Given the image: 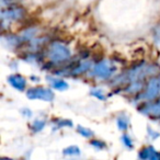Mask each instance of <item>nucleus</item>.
<instances>
[{
    "label": "nucleus",
    "mask_w": 160,
    "mask_h": 160,
    "mask_svg": "<svg viewBox=\"0 0 160 160\" xmlns=\"http://www.w3.org/2000/svg\"><path fill=\"white\" fill-rule=\"evenodd\" d=\"M70 51L62 43H54L48 49V57L53 62H62L70 57Z\"/></svg>",
    "instance_id": "1"
},
{
    "label": "nucleus",
    "mask_w": 160,
    "mask_h": 160,
    "mask_svg": "<svg viewBox=\"0 0 160 160\" xmlns=\"http://www.w3.org/2000/svg\"><path fill=\"white\" fill-rule=\"evenodd\" d=\"M27 97L30 100H42L52 101L54 99V93L49 89L42 87L31 88L27 91Z\"/></svg>",
    "instance_id": "2"
},
{
    "label": "nucleus",
    "mask_w": 160,
    "mask_h": 160,
    "mask_svg": "<svg viewBox=\"0 0 160 160\" xmlns=\"http://www.w3.org/2000/svg\"><path fill=\"white\" fill-rule=\"evenodd\" d=\"M114 71H115V66L110 60H102V62H98L93 68L94 76L102 78V79L111 77Z\"/></svg>",
    "instance_id": "3"
},
{
    "label": "nucleus",
    "mask_w": 160,
    "mask_h": 160,
    "mask_svg": "<svg viewBox=\"0 0 160 160\" xmlns=\"http://www.w3.org/2000/svg\"><path fill=\"white\" fill-rule=\"evenodd\" d=\"M160 93V78L156 77L149 81L147 89L142 94V99H146V100H151V99L156 98L158 94Z\"/></svg>",
    "instance_id": "4"
},
{
    "label": "nucleus",
    "mask_w": 160,
    "mask_h": 160,
    "mask_svg": "<svg viewBox=\"0 0 160 160\" xmlns=\"http://www.w3.org/2000/svg\"><path fill=\"white\" fill-rule=\"evenodd\" d=\"M139 158L142 160H160V151L151 146L145 147L139 151Z\"/></svg>",
    "instance_id": "5"
},
{
    "label": "nucleus",
    "mask_w": 160,
    "mask_h": 160,
    "mask_svg": "<svg viewBox=\"0 0 160 160\" xmlns=\"http://www.w3.org/2000/svg\"><path fill=\"white\" fill-rule=\"evenodd\" d=\"M8 81L10 82V85L14 88V89L19 90V91H23L25 89L27 86V80L22 77L21 75H11L8 78Z\"/></svg>",
    "instance_id": "6"
},
{
    "label": "nucleus",
    "mask_w": 160,
    "mask_h": 160,
    "mask_svg": "<svg viewBox=\"0 0 160 160\" xmlns=\"http://www.w3.org/2000/svg\"><path fill=\"white\" fill-rule=\"evenodd\" d=\"M144 112L148 114V115L152 116V118H160V99L156 101V102L149 104Z\"/></svg>",
    "instance_id": "7"
},
{
    "label": "nucleus",
    "mask_w": 160,
    "mask_h": 160,
    "mask_svg": "<svg viewBox=\"0 0 160 160\" xmlns=\"http://www.w3.org/2000/svg\"><path fill=\"white\" fill-rule=\"evenodd\" d=\"M51 83H52V87H53L54 89L60 90V91H62V90L68 88V85L65 82L64 80H53Z\"/></svg>",
    "instance_id": "8"
},
{
    "label": "nucleus",
    "mask_w": 160,
    "mask_h": 160,
    "mask_svg": "<svg viewBox=\"0 0 160 160\" xmlns=\"http://www.w3.org/2000/svg\"><path fill=\"white\" fill-rule=\"evenodd\" d=\"M89 68H90L89 62H80V64H78V66L73 69V73H76V75H79V73L85 72V71L88 70Z\"/></svg>",
    "instance_id": "9"
},
{
    "label": "nucleus",
    "mask_w": 160,
    "mask_h": 160,
    "mask_svg": "<svg viewBox=\"0 0 160 160\" xmlns=\"http://www.w3.org/2000/svg\"><path fill=\"white\" fill-rule=\"evenodd\" d=\"M64 153L65 155H68V156H76V155H79L80 153V149L78 148L77 146H70V147H67V148L64 149Z\"/></svg>",
    "instance_id": "10"
},
{
    "label": "nucleus",
    "mask_w": 160,
    "mask_h": 160,
    "mask_svg": "<svg viewBox=\"0 0 160 160\" xmlns=\"http://www.w3.org/2000/svg\"><path fill=\"white\" fill-rule=\"evenodd\" d=\"M77 131H78V133H79L80 135H82L83 137H91V136L93 135V133H92L90 129L86 128V127H83V126H78Z\"/></svg>",
    "instance_id": "11"
},
{
    "label": "nucleus",
    "mask_w": 160,
    "mask_h": 160,
    "mask_svg": "<svg viewBox=\"0 0 160 160\" xmlns=\"http://www.w3.org/2000/svg\"><path fill=\"white\" fill-rule=\"evenodd\" d=\"M118 125L120 129H126L127 126H128V122L125 118H120L118 120Z\"/></svg>",
    "instance_id": "12"
},
{
    "label": "nucleus",
    "mask_w": 160,
    "mask_h": 160,
    "mask_svg": "<svg viewBox=\"0 0 160 160\" xmlns=\"http://www.w3.org/2000/svg\"><path fill=\"white\" fill-rule=\"evenodd\" d=\"M44 126H45V123L43 122V121H35V122L33 123V129L35 132L41 131Z\"/></svg>",
    "instance_id": "13"
},
{
    "label": "nucleus",
    "mask_w": 160,
    "mask_h": 160,
    "mask_svg": "<svg viewBox=\"0 0 160 160\" xmlns=\"http://www.w3.org/2000/svg\"><path fill=\"white\" fill-rule=\"evenodd\" d=\"M122 140H123V144L125 145V146H127V147H133V142H132V139L128 137V135H123V137H122Z\"/></svg>",
    "instance_id": "14"
},
{
    "label": "nucleus",
    "mask_w": 160,
    "mask_h": 160,
    "mask_svg": "<svg viewBox=\"0 0 160 160\" xmlns=\"http://www.w3.org/2000/svg\"><path fill=\"white\" fill-rule=\"evenodd\" d=\"M98 90V92H96V90H92V94L93 96H96L98 99H100V100H103L104 99V96H103V91L100 89H97Z\"/></svg>",
    "instance_id": "15"
},
{
    "label": "nucleus",
    "mask_w": 160,
    "mask_h": 160,
    "mask_svg": "<svg viewBox=\"0 0 160 160\" xmlns=\"http://www.w3.org/2000/svg\"><path fill=\"white\" fill-rule=\"evenodd\" d=\"M91 145H92V146H94V147H97V148H99V149H102V148H104V147H105L104 142H97V140L92 142Z\"/></svg>",
    "instance_id": "16"
},
{
    "label": "nucleus",
    "mask_w": 160,
    "mask_h": 160,
    "mask_svg": "<svg viewBox=\"0 0 160 160\" xmlns=\"http://www.w3.org/2000/svg\"><path fill=\"white\" fill-rule=\"evenodd\" d=\"M0 160H13V159H11V158H6V157H3V158H1Z\"/></svg>",
    "instance_id": "17"
}]
</instances>
